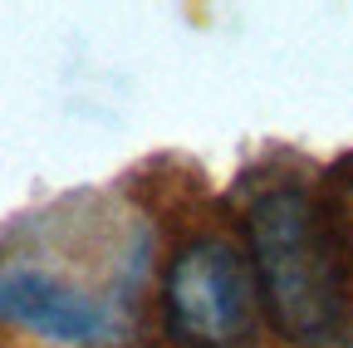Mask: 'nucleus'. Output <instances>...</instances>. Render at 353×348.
I'll return each instance as SVG.
<instances>
[{
  "label": "nucleus",
  "mask_w": 353,
  "mask_h": 348,
  "mask_svg": "<svg viewBox=\"0 0 353 348\" xmlns=\"http://www.w3.org/2000/svg\"><path fill=\"white\" fill-rule=\"evenodd\" d=\"M0 324L39 334L64 348H103L118 343L123 309H113L108 299L69 285L64 275L44 265L10 260V265H0Z\"/></svg>",
  "instance_id": "nucleus-3"
},
{
  "label": "nucleus",
  "mask_w": 353,
  "mask_h": 348,
  "mask_svg": "<svg viewBox=\"0 0 353 348\" xmlns=\"http://www.w3.org/2000/svg\"><path fill=\"white\" fill-rule=\"evenodd\" d=\"M250 250L275 324L294 343H329L343 324V275L314 201L299 187H270L255 196Z\"/></svg>",
  "instance_id": "nucleus-1"
},
{
  "label": "nucleus",
  "mask_w": 353,
  "mask_h": 348,
  "mask_svg": "<svg viewBox=\"0 0 353 348\" xmlns=\"http://www.w3.org/2000/svg\"><path fill=\"white\" fill-rule=\"evenodd\" d=\"M167 334L182 348H241L255 314V270L221 236H196L176 250L167 285Z\"/></svg>",
  "instance_id": "nucleus-2"
}]
</instances>
